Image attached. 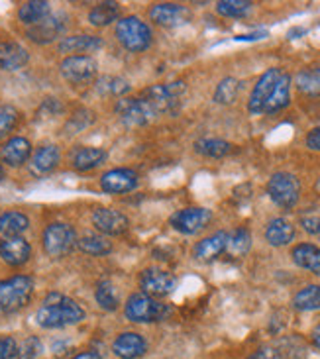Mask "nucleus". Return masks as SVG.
Returning <instances> with one entry per match:
<instances>
[{
  "instance_id": "4be33fe9",
  "label": "nucleus",
  "mask_w": 320,
  "mask_h": 359,
  "mask_svg": "<svg viewBox=\"0 0 320 359\" xmlns=\"http://www.w3.org/2000/svg\"><path fill=\"white\" fill-rule=\"evenodd\" d=\"M289 102H291V75L283 73L281 77H279V81H277L275 88H273L272 97L265 102L263 112L275 114V112H279L283 108L289 107Z\"/></svg>"
},
{
  "instance_id": "6e6552de",
  "label": "nucleus",
  "mask_w": 320,
  "mask_h": 359,
  "mask_svg": "<svg viewBox=\"0 0 320 359\" xmlns=\"http://www.w3.org/2000/svg\"><path fill=\"white\" fill-rule=\"evenodd\" d=\"M114 110H116L120 122L130 128L146 126L152 122V118L156 116V112L152 110V107L144 98H120Z\"/></svg>"
},
{
  "instance_id": "5701e85b",
  "label": "nucleus",
  "mask_w": 320,
  "mask_h": 359,
  "mask_svg": "<svg viewBox=\"0 0 320 359\" xmlns=\"http://www.w3.org/2000/svg\"><path fill=\"white\" fill-rule=\"evenodd\" d=\"M59 149L55 146H41L32 157L29 169L34 175H48L59 163Z\"/></svg>"
},
{
  "instance_id": "1a4fd4ad",
  "label": "nucleus",
  "mask_w": 320,
  "mask_h": 359,
  "mask_svg": "<svg viewBox=\"0 0 320 359\" xmlns=\"http://www.w3.org/2000/svg\"><path fill=\"white\" fill-rule=\"evenodd\" d=\"M61 75L71 85H87L97 75V61L88 55H69L61 61Z\"/></svg>"
},
{
  "instance_id": "f704fd0d",
  "label": "nucleus",
  "mask_w": 320,
  "mask_h": 359,
  "mask_svg": "<svg viewBox=\"0 0 320 359\" xmlns=\"http://www.w3.org/2000/svg\"><path fill=\"white\" fill-rule=\"evenodd\" d=\"M97 90L98 95H105V97H120L124 98L128 90H130V85H128V81L120 77H100L97 81Z\"/></svg>"
},
{
  "instance_id": "e433bc0d",
  "label": "nucleus",
  "mask_w": 320,
  "mask_h": 359,
  "mask_svg": "<svg viewBox=\"0 0 320 359\" xmlns=\"http://www.w3.org/2000/svg\"><path fill=\"white\" fill-rule=\"evenodd\" d=\"M240 93V81L234 77H226L218 83V87L214 90V102L218 104H232L236 97Z\"/></svg>"
},
{
  "instance_id": "2f4dec72",
  "label": "nucleus",
  "mask_w": 320,
  "mask_h": 359,
  "mask_svg": "<svg viewBox=\"0 0 320 359\" xmlns=\"http://www.w3.org/2000/svg\"><path fill=\"white\" fill-rule=\"evenodd\" d=\"M194 151L199 156L203 157H211V159H222L226 157L230 151H232V146L224 140H199L194 142Z\"/></svg>"
},
{
  "instance_id": "a19ab883",
  "label": "nucleus",
  "mask_w": 320,
  "mask_h": 359,
  "mask_svg": "<svg viewBox=\"0 0 320 359\" xmlns=\"http://www.w3.org/2000/svg\"><path fill=\"white\" fill-rule=\"evenodd\" d=\"M44 350V346H41V341L36 338V336H28L26 340L22 341L18 346V359H36L39 358V353Z\"/></svg>"
},
{
  "instance_id": "423d86ee",
  "label": "nucleus",
  "mask_w": 320,
  "mask_h": 359,
  "mask_svg": "<svg viewBox=\"0 0 320 359\" xmlns=\"http://www.w3.org/2000/svg\"><path fill=\"white\" fill-rule=\"evenodd\" d=\"M267 194L273 203L281 206L285 210H291L293 206H297L299 196H301V184L299 179L291 173H275L267 181Z\"/></svg>"
},
{
  "instance_id": "c03bdc74",
  "label": "nucleus",
  "mask_w": 320,
  "mask_h": 359,
  "mask_svg": "<svg viewBox=\"0 0 320 359\" xmlns=\"http://www.w3.org/2000/svg\"><path fill=\"white\" fill-rule=\"evenodd\" d=\"M248 359H279V355L273 348H260V350L253 351Z\"/></svg>"
},
{
  "instance_id": "dca6fc26",
  "label": "nucleus",
  "mask_w": 320,
  "mask_h": 359,
  "mask_svg": "<svg viewBox=\"0 0 320 359\" xmlns=\"http://www.w3.org/2000/svg\"><path fill=\"white\" fill-rule=\"evenodd\" d=\"M93 224L98 232H102L105 236H120L128 230V218L118 210L112 208H97L93 212Z\"/></svg>"
},
{
  "instance_id": "79ce46f5",
  "label": "nucleus",
  "mask_w": 320,
  "mask_h": 359,
  "mask_svg": "<svg viewBox=\"0 0 320 359\" xmlns=\"http://www.w3.org/2000/svg\"><path fill=\"white\" fill-rule=\"evenodd\" d=\"M18 355V344L10 336L0 338V359H14Z\"/></svg>"
},
{
  "instance_id": "20e7f679",
  "label": "nucleus",
  "mask_w": 320,
  "mask_h": 359,
  "mask_svg": "<svg viewBox=\"0 0 320 359\" xmlns=\"http://www.w3.org/2000/svg\"><path fill=\"white\" fill-rule=\"evenodd\" d=\"M124 314L130 322L136 324H149V322H161L169 316V306L164 302L156 301L154 297L136 292L128 299L124 306Z\"/></svg>"
},
{
  "instance_id": "37998d69",
  "label": "nucleus",
  "mask_w": 320,
  "mask_h": 359,
  "mask_svg": "<svg viewBox=\"0 0 320 359\" xmlns=\"http://www.w3.org/2000/svg\"><path fill=\"white\" fill-rule=\"evenodd\" d=\"M307 147L312 149V151H320V126H316L314 130L309 132V136H307Z\"/></svg>"
},
{
  "instance_id": "a18cd8bd",
  "label": "nucleus",
  "mask_w": 320,
  "mask_h": 359,
  "mask_svg": "<svg viewBox=\"0 0 320 359\" xmlns=\"http://www.w3.org/2000/svg\"><path fill=\"white\" fill-rule=\"evenodd\" d=\"M302 228L307 230V232L311 233H319L320 232V218H316V216H311V218H302Z\"/></svg>"
},
{
  "instance_id": "a211bd4d",
  "label": "nucleus",
  "mask_w": 320,
  "mask_h": 359,
  "mask_svg": "<svg viewBox=\"0 0 320 359\" xmlns=\"http://www.w3.org/2000/svg\"><path fill=\"white\" fill-rule=\"evenodd\" d=\"M28 49L14 39H0V69L18 71L28 63Z\"/></svg>"
},
{
  "instance_id": "412c9836",
  "label": "nucleus",
  "mask_w": 320,
  "mask_h": 359,
  "mask_svg": "<svg viewBox=\"0 0 320 359\" xmlns=\"http://www.w3.org/2000/svg\"><path fill=\"white\" fill-rule=\"evenodd\" d=\"M226 245H228V233L216 232L194 245V257L201 262H213L226 252Z\"/></svg>"
},
{
  "instance_id": "603ef678",
  "label": "nucleus",
  "mask_w": 320,
  "mask_h": 359,
  "mask_svg": "<svg viewBox=\"0 0 320 359\" xmlns=\"http://www.w3.org/2000/svg\"><path fill=\"white\" fill-rule=\"evenodd\" d=\"M316 236H319V238H320V232H319V233H316Z\"/></svg>"
},
{
  "instance_id": "c85d7f7f",
  "label": "nucleus",
  "mask_w": 320,
  "mask_h": 359,
  "mask_svg": "<svg viewBox=\"0 0 320 359\" xmlns=\"http://www.w3.org/2000/svg\"><path fill=\"white\" fill-rule=\"evenodd\" d=\"M49 12H51L49 2H46V0H32V2H26V4L20 6L18 18L22 24L34 26V24H38L44 18H48Z\"/></svg>"
},
{
  "instance_id": "9d476101",
  "label": "nucleus",
  "mask_w": 320,
  "mask_h": 359,
  "mask_svg": "<svg viewBox=\"0 0 320 359\" xmlns=\"http://www.w3.org/2000/svg\"><path fill=\"white\" fill-rule=\"evenodd\" d=\"M213 220V212L208 208H183L179 212H175L171 216V226H173L177 232L181 233H196L201 232L203 228H206Z\"/></svg>"
},
{
  "instance_id": "ddd939ff",
  "label": "nucleus",
  "mask_w": 320,
  "mask_h": 359,
  "mask_svg": "<svg viewBox=\"0 0 320 359\" xmlns=\"http://www.w3.org/2000/svg\"><path fill=\"white\" fill-rule=\"evenodd\" d=\"M149 18L156 22L157 26L164 28H177L183 26L191 20V10L181 4H173V2H164V4H156L149 10Z\"/></svg>"
},
{
  "instance_id": "f03ea898",
  "label": "nucleus",
  "mask_w": 320,
  "mask_h": 359,
  "mask_svg": "<svg viewBox=\"0 0 320 359\" xmlns=\"http://www.w3.org/2000/svg\"><path fill=\"white\" fill-rule=\"evenodd\" d=\"M34 294V279L28 275H14L0 281V314L22 311Z\"/></svg>"
},
{
  "instance_id": "393cba45",
  "label": "nucleus",
  "mask_w": 320,
  "mask_h": 359,
  "mask_svg": "<svg viewBox=\"0 0 320 359\" xmlns=\"http://www.w3.org/2000/svg\"><path fill=\"white\" fill-rule=\"evenodd\" d=\"M265 240L273 248H283L295 240V228L291 222H287L283 218H273L265 228Z\"/></svg>"
},
{
  "instance_id": "4468645a",
  "label": "nucleus",
  "mask_w": 320,
  "mask_h": 359,
  "mask_svg": "<svg viewBox=\"0 0 320 359\" xmlns=\"http://www.w3.org/2000/svg\"><path fill=\"white\" fill-rule=\"evenodd\" d=\"M65 16L63 14H49L48 18H44L38 24L29 26L28 38L36 43H49L53 39H58L65 32Z\"/></svg>"
},
{
  "instance_id": "bb28decb",
  "label": "nucleus",
  "mask_w": 320,
  "mask_h": 359,
  "mask_svg": "<svg viewBox=\"0 0 320 359\" xmlns=\"http://www.w3.org/2000/svg\"><path fill=\"white\" fill-rule=\"evenodd\" d=\"M108 154L100 147H81L77 154L73 156V167L77 171H91L97 169L107 161Z\"/></svg>"
},
{
  "instance_id": "8fccbe9b",
  "label": "nucleus",
  "mask_w": 320,
  "mask_h": 359,
  "mask_svg": "<svg viewBox=\"0 0 320 359\" xmlns=\"http://www.w3.org/2000/svg\"><path fill=\"white\" fill-rule=\"evenodd\" d=\"M4 175H6V173H4V169H2V165H0V181L4 179Z\"/></svg>"
},
{
  "instance_id": "7ed1b4c3",
  "label": "nucleus",
  "mask_w": 320,
  "mask_h": 359,
  "mask_svg": "<svg viewBox=\"0 0 320 359\" xmlns=\"http://www.w3.org/2000/svg\"><path fill=\"white\" fill-rule=\"evenodd\" d=\"M185 83L175 81V83H165V85H154L146 88L144 100L152 107L156 114H177L181 108V98H183Z\"/></svg>"
},
{
  "instance_id": "72a5a7b5",
  "label": "nucleus",
  "mask_w": 320,
  "mask_h": 359,
  "mask_svg": "<svg viewBox=\"0 0 320 359\" xmlns=\"http://www.w3.org/2000/svg\"><path fill=\"white\" fill-rule=\"evenodd\" d=\"M295 309L299 311H320V285H309L295 294Z\"/></svg>"
},
{
  "instance_id": "9b49d317",
  "label": "nucleus",
  "mask_w": 320,
  "mask_h": 359,
  "mask_svg": "<svg viewBox=\"0 0 320 359\" xmlns=\"http://www.w3.org/2000/svg\"><path fill=\"white\" fill-rule=\"evenodd\" d=\"M281 75V69L273 67L267 69L262 77L258 79V83H255V87L252 90V97H250V102H248V110L252 114H263L265 102L272 97L273 88H275V85H277V81H279Z\"/></svg>"
},
{
  "instance_id": "473e14b6",
  "label": "nucleus",
  "mask_w": 320,
  "mask_h": 359,
  "mask_svg": "<svg viewBox=\"0 0 320 359\" xmlns=\"http://www.w3.org/2000/svg\"><path fill=\"white\" fill-rule=\"evenodd\" d=\"M297 88L309 95V97H320V67L302 69L297 75Z\"/></svg>"
},
{
  "instance_id": "09e8293b",
  "label": "nucleus",
  "mask_w": 320,
  "mask_h": 359,
  "mask_svg": "<svg viewBox=\"0 0 320 359\" xmlns=\"http://www.w3.org/2000/svg\"><path fill=\"white\" fill-rule=\"evenodd\" d=\"M312 344L320 350V322L314 326V330H312Z\"/></svg>"
},
{
  "instance_id": "c756f323",
  "label": "nucleus",
  "mask_w": 320,
  "mask_h": 359,
  "mask_svg": "<svg viewBox=\"0 0 320 359\" xmlns=\"http://www.w3.org/2000/svg\"><path fill=\"white\" fill-rule=\"evenodd\" d=\"M29 228V220L26 214L10 210V212L0 214V233H4L6 238H14L24 233Z\"/></svg>"
},
{
  "instance_id": "49530a36",
  "label": "nucleus",
  "mask_w": 320,
  "mask_h": 359,
  "mask_svg": "<svg viewBox=\"0 0 320 359\" xmlns=\"http://www.w3.org/2000/svg\"><path fill=\"white\" fill-rule=\"evenodd\" d=\"M267 38V32L265 29H260V32H253V34H248V36H238V41H255V39Z\"/></svg>"
},
{
  "instance_id": "aec40b11",
  "label": "nucleus",
  "mask_w": 320,
  "mask_h": 359,
  "mask_svg": "<svg viewBox=\"0 0 320 359\" xmlns=\"http://www.w3.org/2000/svg\"><path fill=\"white\" fill-rule=\"evenodd\" d=\"M32 156V144L26 137H10L8 142L4 144V147L0 149V157L2 161L10 167L24 165Z\"/></svg>"
},
{
  "instance_id": "b1692460",
  "label": "nucleus",
  "mask_w": 320,
  "mask_h": 359,
  "mask_svg": "<svg viewBox=\"0 0 320 359\" xmlns=\"http://www.w3.org/2000/svg\"><path fill=\"white\" fill-rule=\"evenodd\" d=\"M293 262L307 271L320 275V248L312 243H299L295 245L291 252Z\"/></svg>"
},
{
  "instance_id": "cd10ccee",
  "label": "nucleus",
  "mask_w": 320,
  "mask_h": 359,
  "mask_svg": "<svg viewBox=\"0 0 320 359\" xmlns=\"http://www.w3.org/2000/svg\"><path fill=\"white\" fill-rule=\"evenodd\" d=\"M77 248L87 255L93 257H105L112 252V242L107 236H98V233H87L81 240H77Z\"/></svg>"
},
{
  "instance_id": "58836bf2",
  "label": "nucleus",
  "mask_w": 320,
  "mask_h": 359,
  "mask_svg": "<svg viewBox=\"0 0 320 359\" xmlns=\"http://www.w3.org/2000/svg\"><path fill=\"white\" fill-rule=\"evenodd\" d=\"M252 248V233L248 232L246 228H238L232 236H228V245H226V252L232 253L236 257L246 255Z\"/></svg>"
},
{
  "instance_id": "3c124183",
  "label": "nucleus",
  "mask_w": 320,
  "mask_h": 359,
  "mask_svg": "<svg viewBox=\"0 0 320 359\" xmlns=\"http://www.w3.org/2000/svg\"><path fill=\"white\" fill-rule=\"evenodd\" d=\"M316 189H319V191H320V181H319V183H316Z\"/></svg>"
},
{
  "instance_id": "f8f14e48",
  "label": "nucleus",
  "mask_w": 320,
  "mask_h": 359,
  "mask_svg": "<svg viewBox=\"0 0 320 359\" xmlns=\"http://www.w3.org/2000/svg\"><path fill=\"white\" fill-rule=\"evenodd\" d=\"M175 277L173 273L157 269V267H149L144 269L140 275V287L144 294L149 297H165L175 289Z\"/></svg>"
},
{
  "instance_id": "f3484780",
  "label": "nucleus",
  "mask_w": 320,
  "mask_h": 359,
  "mask_svg": "<svg viewBox=\"0 0 320 359\" xmlns=\"http://www.w3.org/2000/svg\"><path fill=\"white\" fill-rule=\"evenodd\" d=\"M112 351L120 359H138L147 351V341L136 332H122L112 344Z\"/></svg>"
},
{
  "instance_id": "6ab92c4d",
  "label": "nucleus",
  "mask_w": 320,
  "mask_h": 359,
  "mask_svg": "<svg viewBox=\"0 0 320 359\" xmlns=\"http://www.w3.org/2000/svg\"><path fill=\"white\" fill-rule=\"evenodd\" d=\"M29 255H32V248H29V243L22 236L4 238L0 242V257L8 265H12V267L24 265L29 259Z\"/></svg>"
},
{
  "instance_id": "de8ad7c7",
  "label": "nucleus",
  "mask_w": 320,
  "mask_h": 359,
  "mask_svg": "<svg viewBox=\"0 0 320 359\" xmlns=\"http://www.w3.org/2000/svg\"><path fill=\"white\" fill-rule=\"evenodd\" d=\"M71 359H102V355L97 353V351H81V353L73 355Z\"/></svg>"
},
{
  "instance_id": "7c9ffc66",
  "label": "nucleus",
  "mask_w": 320,
  "mask_h": 359,
  "mask_svg": "<svg viewBox=\"0 0 320 359\" xmlns=\"http://www.w3.org/2000/svg\"><path fill=\"white\" fill-rule=\"evenodd\" d=\"M120 18V4L116 2H100L95 8L88 12V22L93 26H108Z\"/></svg>"
},
{
  "instance_id": "39448f33",
  "label": "nucleus",
  "mask_w": 320,
  "mask_h": 359,
  "mask_svg": "<svg viewBox=\"0 0 320 359\" xmlns=\"http://www.w3.org/2000/svg\"><path fill=\"white\" fill-rule=\"evenodd\" d=\"M116 39L128 51L142 53L152 46L154 34L146 22H142L138 16H126V18L118 20Z\"/></svg>"
},
{
  "instance_id": "ea45409f",
  "label": "nucleus",
  "mask_w": 320,
  "mask_h": 359,
  "mask_svg": "<svg viewBox=\"0 0 320 359\" xmlns=\"http://www.w3.org/2000/svg\"><path fill=\"white\" fill-rule=\"evenodd\" d=\"M18 124V110L14 107H0V140L6 137Z\"/></svg>"
},
{
  "instance_id": "f257e3e1",
  "label": "nucleus",
  "mask_w": 320,
  "mask_h": 359,
  "mask_svg": "<svg viewBox=\"0 0 320 359\" xmlns=\"http://www.w3.org/2000/svg\"><path fill=\"white\" fill-rule=\"evenodd\" d=\"M85 320V311L73 299L61 292H51L36 312V322L41 328H65Z\"/></svg>"
},
{
  "instance_id": "2eb2a0df",
  "label": "nucleus",
  "mask_w": 320,
  "mask_h": 359,
  "mask_svg": "<svg viewBox=\"0 0 320 359\" xmlns=\"http://www.w3.org/2000/svg\"><path fill=\"white\" fill-rule=\"evenodd\" d=\"M100 187L105 193L110 194L130 193L138 187V173L132 169H124V167L112 169V171H108L100 177Z\"/></svg>"
},
{
  "instance_id": "4c0bfd02",
  "label": "nucleus",
  "mask_w": 320,
  "mask_h": 359,
  "mask_svg": "<svg viewBox=\"0 0 320 359\" xmlns=\"http://www.w3.org/2000/svg\"><path fill=\"white\" fill-rule=\"evenodd\" d=\"M95 299H97L98 306L102 311L114 312L118 309V297L116 289L110 281H100L97 285V291H95Z\"/></svg>"
},
{
  "instance_id": "0eeeda50",
  "label": "nucleus",
  "mask_w": 320,
  "mask_h": 359,
  "mask_svg": "<svg viewBox=\"0 0 320 359\" xmlns=\"http://www.w3.org/2000/svg\"><path fill=\"white\" fill-rule=\"evenodd\" d=\"M75 245H77V233L69 224L53 222L44 230V250L51 257H63Z\"/></svg>"
},
{
  "instance_id": "a878e982",
  "label": "nucleus",
  "mask_w": 320,
  "mask_h": 359,
  "mask_svg": "<svg viewBox=\"0 0 320 359\" xmlns=\"http://www.w3.org/2000/svg\"><path fill=\"white\" fill-rule=\"evenodd\" d=\"M102 48V39L97 36H71V38H63L59 43V51L61 53H91Z\"/></svg>"
},
{
  "instance_id": "c9c22d12",
  "label": "nucleus",
  "mask_w": 320,
  "mask_h": 359,
  "mask_svg": "<svg viewBox=\"0 0 320 359\" xmlns=\"http://www.w3.org/2000/svg\"><path fill=\"white\" fill-rule=\"evenodd\" d=\"M252 6L248 0H222L216 4V12L226 18H246L252 12Z\"/></svg>"
}]
</instances>
